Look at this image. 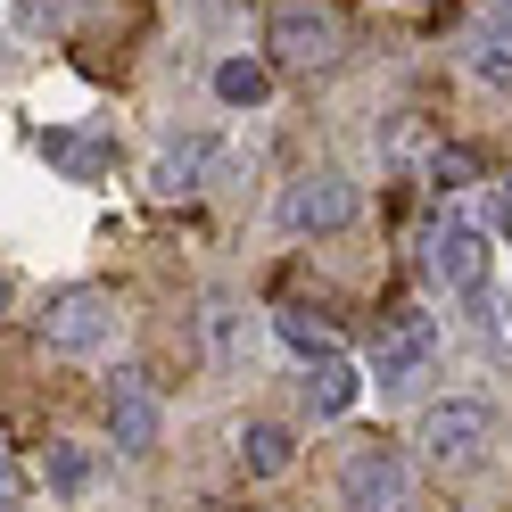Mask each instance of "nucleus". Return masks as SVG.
Here are the masks:
<instances>
[{
  "label": "nucleus",
  "mask_w": 512,
  "mask_h": 512,
  "mask_svg": "<svg viewBox=\"0 0 512 512\" xmlns=\"http://www.w3.org/2000/svg\"><path fill=\"white\" fill-rule=\"evenodd\" d=\"M9 488H17V471H9V455H0V496H9Z\"/></svg>",
  "instance_id": "obj_19"
},
{
  "label": "nucleus",
  "mask_w": 512,
  "mask_h": 512,
  "mask_svg": "<svg viewBox=\"0 0 512 512\" xmlns=\"http://www.w3.org/2000/svg\"><path fill=\"white\" fill-rule=\"evenodd\" d=\"M108 430H116L124 455H149L157 446V397L141 389L133 372H116V389H108Z\"/></svg>",
  "instance_id": "obj_8"
},
{
  "label": "nucleus",
  "mask_w": 512,
  "mask_h": 512,
  "mask_svg": "<svg viewBox=\"0 0 512 512\" xmlns=\"http://www.w3.org/2000/svg\"><path fill=\"white\" fill-rule=\"evenodd\" d=\"M430 174H438V190H463V182H471V149H446Z\"/></svg>",
  "instance_id": "obj_17"
},
{
  "label": "nucleus",
  "mask_w": 512,
  "mask_h": 512,
  "mask_svg": "<svg viewBox=\"0 0 512 512\" xmlns=\"http://www.w3.org/2000/svg\"><path fill=\"white\" fill-rule=\"evenodd\" d=\"M430 356H438V323H430V314H389V323L372 331V364L364 372L380 380V389H405Z\"/></svg>",
  "instance_id": "obj_4"
},
{
  "label": "nucleus",
  "mask_w": 512,
  "mask_h": 512,
  "mask_svg": "<svg viewBox=\"0 0 512 512\" xmlns=\"http://www.w3.org/2000/svg\"><path fill=\"white\" fill-rule=\"evenodd\" d=\"M207 141H166L157 149V166H149V190L157 199H190V190H207Z\"/></svg>",
  "instance_id": "obj_9"
},
{
  "label": "nucleus",
  "mask_w": 512,
  "mask_h": 512,
  "mask_svg": "<svg viewBox=\"0 0 512 512\" xmlns=\"http://www.w3.org/2000/svg\"><path fill=\"white\" fill-rule=\"evenodd\" d=\"M504 323H512V306H504Z\"/></svg>",
  "instance_id": "obj_22"
},
{
  "label": "nucleus",
  "mask_w": 512,
  "mask_h": 512,
  "mask_svg": "<svg viewBox=\"0 0 512 512\" xmlns=\"http://www.w3.org/2000/svg\"><path fill=\"white\" fill-rule=\"evenodd\" d=\"M108 290H91V281H75V290H58L42 306V347H58V356H83V347L108 339Z\"/></svg>",
  "instance_id": "obj_5"
},
{
  "label": "nucleus",
  "mask_w": 512,
  "mask_h": 512,
  "mask_svg": "<svg viewBox=\"0 0 512 512\" xmlns=\"http://www.w3.org/2000/svg\"><path fill=\"white\" fill-rule=\"evenodd\" d=\"M265 50L281 58V67H298V75H323V67L347 58V17L331 9V0H273Z\"/></svg>",
  "instance_id": "obj_1"
},
{
  "label": "nucleus",
  "mask_w": 512,
  "mask_h": 512,
  "mask_svg": "<svg viewBox=\"0 0 512 512\" xmlns=\"http://www.w3.org/2000/svg\"><path fill=\"white\" fill-rule=\"evenodd\" d=\"M290 463H298V438L281 430V422H248L240 430V471L248 479H281Z\"/></svg>",
  "instance_id": "obj_10"
},
{
  "label": "nucleus",
  "mask_w": 512,
  "mask_h": 512,
  "mask_svg": "<svg viewBox=\"0 0 512 512\" xmlns=\"http://www.w3.org/2000/svg\"><path fill=\"white\" fill-rule=\"evenodd\" d=\"M413 446H422L438 471H479V463H488V446H496V413L479 405V397H446V405L422 413Z\"/></svg>",
  "instance_id": "obj_2"
},
{
  "label": "nucleus",
  "mask_w": 512,
  "mask_h": 512,
  "mask_svg": "<svg viewBox=\"0 0 512 512\" xmlns=\"http://www.w3.org/2000/svg\"><path fill=\"white\" fill-rule=\"evenodd\" d=\"M0 306H9V281H0Z\"/></svg>",
  "instance_id": "obj_21"
},
{
  "label": "nucleus",
  "mask_w": 512,
  "mask_h": 512,
  "mask_svg": "<svg viewBox=\"0 0 512 512\" xmlns=\"http://www.w3.org/2000/svg\"><path fill=\"white\" fill-rule=\"evenodd\" d=\"M42 149H50L67 174H100V141H83V133H50Z\"/></svg>",
  "instance_id": "obj_16"
},
{
  "label": "nucleus",
  "mask_w": 512,
  "mask_h": 512,
  "mask_svg": "<svg viewBox=\"0 0 512 512\" xmlns=\"http://www.w3.org/2000/svg\"><path fill=\"white\" fill-rule=\"evenodd\" d=\"M265 91H273V75L256 67V58H223L215 67V100L223 108H265Z\"/></svg>",
  "instance_id": "obj_12"
},
{
  "label": "nucleus",
  "mask_w": 512,
  "mask_h": 512,
  "mask_svg": "<svg viewBox=\"0 0 512 512\" xmlns=\"http://www.w3.org/2000/svg\"><path fill=\"white\" fill-rule=\"evenodd\" d=\"M273 339L290 347V356H306V364L339 356V347H331V331H323V323H306V314H273Z\"/></svg>",
  "instance_id": "obj_14"
},
{
  "label": "nucleus",
  "mask_w": 512,
  "mask_h": 512,
  "mask_svg": "<svg viewBox=\"0 0 512 512\" xmlns=\"http://www.w3.org/2000/svg\"><path fill=\"white\" fill-rule=\"evenodd\" d=\"M488 9H496V25H512V0H488Z\"/></svg>",
  "instance_id": "obj_20"
},
{
  "label": "nucleus",
  "mask_w": 512,
  "mask_h": 512,
  "mask_svg": "<svg viewBox=\"0 0 512 512\" xmlns=\"http://www.w3.org/2000/svg\"><path fill=\"white\" fill-rule=\"evenodd\" d=\"M430 273L446 281V290H488V240L471 232V223H438L430 232Z\"/></svg>",
  "instance_id": "obj_7"
},
{
  "label": "nucleus",
  "mask_w": 512,
  "mask_h": 512,
  "mask_svg": "<svg viewBox=\"0 0 512 512\" xmlns=\"http://www.w3.org/2000/svg\"><path fill=\"white\" fill-rule=\"evenodd\" d=\"M496 223H504V232H512V174H504V199H496Z\"/></svg>",
  "instance_id": "obj_18"
},
{
  "label": "nucleus",
  "mask_w": 512,
  "mask_h": 512,
  "mask_svg": "<svg viewBox=\"0 0 512 512\" xmlns=\"http://www.w3.org/2000/svg\"><path fill=\"white\" fill-rule=\"evenodd\" d=\"M339 504L347 512H405V463L397 446H356L339 463Z\"/></svg>",
  "instance_id": "obj_6"
},
{
  "label": "nucleus",
  "mask_w": 512,
  "mask_h": 512,
  "mask_svg": "<svg viewBox=\"0 0 512 512\" xmlns=\"http://www.w3.org/2000/svg\"><path fill=\"white\" fill-rule=\"evenodd\" d=\"M471 75L512 91V25H488V34H471Z\"/></svg>",
  "instance_id": "obj_13"
},
{
  "label": "nucleus",
  "mask_w": 512,
  "mask_h": 512,
  "mask_svg": "<svg viewBox=\"0 0 512 512\" xmlns=\"http://www.w3.org/2000/svg\"><path fill=\"white\" fill-rule=\"evenodd\" d=\"M306 389H314V413H331V422H339V413H347V405L364 397V372L347 364V356H323V364H314V380H306Z\"/></svg>",
  "instance_id": "obj_11"
},
{
  "label": "nucleus",
  "mask_w": 512,
  "mask_h": 512,
  "mask_svg": "<svg viewBox=\"0 0 512 512\" xmlns=\"http://www.w3.org/2000/svg\"><path fill=\"white\" fill-rule=\"evenodd\" d=\"M50 488L58 496H83L91 488V455H83V446H50Z\"/></svg>",
  "instance_id": "obj_15"
},
{
  "label": "nucleus",
  "mask_w": 512,
  "mask_h": 512,
  "mask_svg": "<svg viewBox=\"0 0 512 512\" xmlns=\"http://www.w3.org/2000/svg\"><path fill=\"white\" fill-rule=\"evenodd\" d=\"M281 223H290V232H347V223H356V182L347 174H298L290 190H281Z\"/></svg>",
  "instance_id": "obj_3"
}]
</instances>
